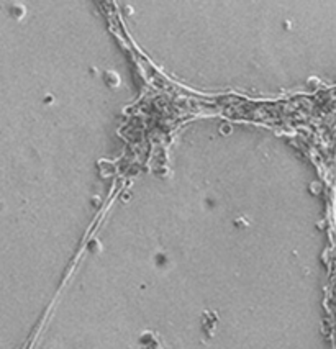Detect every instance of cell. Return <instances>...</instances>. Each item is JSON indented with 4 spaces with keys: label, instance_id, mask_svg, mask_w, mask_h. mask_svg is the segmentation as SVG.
<instances>
[{
    "label": "cell",
    "instance_id": "cell-1",
    "mask_svg": "<svg viewBox=\"0 0 336 349\" xmlns=\"http://www.w3.org/2000/svg\"><path fill=\"white\" fill-rule=\"evenodd\" d=\"M216 315L213 311H205L203 316H202V324H203V329H205L207 334H213L215 331V326H216Z\"/></svg>",
    "mask_w": 336,
    "mask_h": 349
},
{
    "label": "cell",
    "instance_id": "cell-2",
    "mask_svg": "<svg viewBox=\"0 0 336 349\" xmlns=\"http://www.w3.org/2000/svg\"><path fill=\"white\" fill-rule=\"evenodd\" d=\"M103 79H105V84L110 85V87H118V85H120V77H118V74H115L113 71H107L105 75H103Z\"/></svg>",
    "mask_w": 336,
    "mask_h": 349
},
{
    "label": "cell",
    "instance_id": "cell-3",
    "mask_svg": "<svg viewBox=\"0 0 336 349\" xmlns=\"http://www.w3.org/2000/svg\"><path fill=\"white\" fill-rule=\"evenodd\" d=\"M320 187H321L320 184H311V185H310V192H311V194H320Z\"/></svg>",
    "mask_w": 336,
    "mask_h": 349
},
{
    "label": "cell",
    "instance_id": "cell-4",
    "mask_svg": "<svg viewBox=\"0 0 336 349\" xmlns=\"http://www.w3.org/2000/svg\"><path fill=\"white\" fill-rule=\"evenodd\" d=\"M99 243H97V241H92V243H90V244H89V249H90V251H92V249H99Z\"/></svg>",
    "mask_w": 336,
    "mask_h": 349
},
{
    "label": "cell",
    "instance_id": "cell-5",
    "mask_svg": "<svg viewBox=\"0 0 336 349\" xmlns=\"http://www.w3.org/2000/svg\"><path fill=\"white\" fill-rule=\"evenodd\" d=\"M220 131H221V133H225V134H228V133L231 131V128L226 125V126H221V128H220Z\"/></svg>",
    "mask_w": 336,
    "mask_h": 349
},
{
    "label": "cell",
    "instance_id": "cell-6",
    "mask_svg": "<svg viewBox=\"0 0 336 349\" xmlns=\"http://www.w3.org/2000/svg\"><path fill=\"white\" fill-rule=\"evenodd\" d=\"M234 223H236V225H241V226H246V225H248V223H246V221H244V220H236V221H234Z\"/></svg>",
    "mask_w": 336,
    "mask_h": 349
},
{
    "label": "cell",
    "instance_id": "cell-7",
    "mask_svg": "<svg viewBox=\"0 0 336 349\" xmlns=\"http://www.w3.org/2000/svg\"><path fill=\"white\" fill-rule=\"evenodd\" d=\"M92 202H94V205H95V207L100 203V202H99V197H94V198H92Z\"/></svg>",
    "mask_w": 336,
    "mask_h": 349
}]
</instances>
